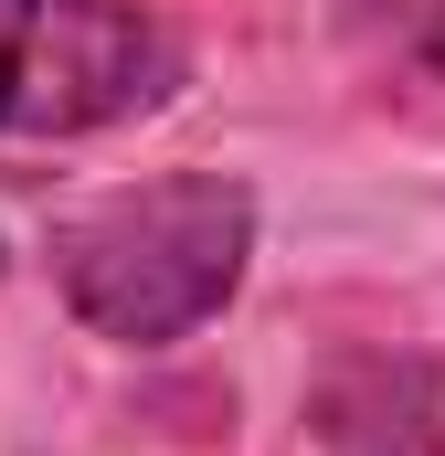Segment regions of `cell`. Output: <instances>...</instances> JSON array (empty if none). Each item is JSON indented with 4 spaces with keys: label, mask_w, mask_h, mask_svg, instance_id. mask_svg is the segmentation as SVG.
I'll list each match as a JSON object with an SVG mask.
<instances>
[{
    "label": "cell",
    "mask_w": 445,
    "mask_h": 456,
    "mask_svg": "<svg viewBox=\"0 0 445 456\" xmlns=\"http://www.w3.org/2000/svg\"><path fill=\"white\" fill-rule=\"evenodd\" d=\"M339 53L371 96L445 117V0H339Z\"/></svg>",
    "instance_id": "cell-4"
},
{
    "label": "cell",
    "mask_w": 445,
    "mask_h": 456,
    "mask_svg": "<svg viewBox=\"0 0 445 456\" xmlns=\"http://www.w3.org/2000/svg\"><path fill=\"white\" fill-rule=\"evenodd\" d=\"M255 265V191L233 170H159L53 224L64 308L117 350H170L233 308Z\"/></svg>",
    "instance_id": "cell-1"
},
{
    "label": "cell",
    "mask_w": 445,
    "mask_h": 456,
    "mask_svg": "<svg viewBox=\"0 0 445 456\" xmlns=\"http://www.w3.org/2000/svg\"><path fill=\"white\" fill-rule=\"evenodd\" d=\"M329 456H445V350H360L308 393Z\"/></svg>",
    "instance_id": "cell-3"
},
{
    "label": "cell",
    "mask_w": 445,
    "mask_h": 456,
    "mask_svg": "<svg viewBox=\"0 0 445 456\" xmlns=\"http://www.w3.org/2000/svg\"><path fill=\"white\" fill-rule=\"evenodd\" d=\"M170 86L181 43L138 0H0V138H96Z\"/></svg>",
    "instance_id": "cell-2"
}]
</instances>
